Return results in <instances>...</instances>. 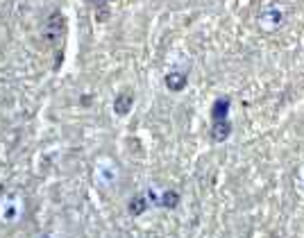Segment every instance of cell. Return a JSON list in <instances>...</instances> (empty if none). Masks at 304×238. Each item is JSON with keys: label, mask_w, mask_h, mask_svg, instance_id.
Listing matches in <instances>:
<instances>
[{"label": "cell", "mask_w": 304, "mask_h": 238, "mask_svg": "<svg viewBox=\"0 0 304 238\" xmlns=\"http://www.w3.org/2000/svg\"><path fill=\"white\" fill-rule=\"evenodd\" d=\"M64 32H66V18L62 16V12H52L46 21V30H43V39L50 46L59 48L64 43Z\"/></svg>", "instance_id": "6da1fadb"}, {"label": "cell", "mask_w": 304, "mask_h": 238, "mask_svg": "<svg viewBox=\"0 0 304 238\" xmlns=\"http://www.w3.org/2000/svg\"><path fill=\"white\" fill-rule=\"evenodd\" d=\"M282 23H284V9L282 7H268L266 12L261 14V25L266 27L268 32L277 30Z\"/></svg>", "instance_id": "7a4b0ae2"}, {"label": "cell", "mask_w": 304, "mask_h": 238, "mask_svg": "<svg viewBox=\"0 0 304 238\" xmlns=\"http://www.w3.org/2000/svg\"><path fill=\"white\" fill-rule=\"evenodd\" d=\"M232 136V123L229 120H214L211 125V139L216 143H223Z\"/></svg>", "instance_id": "3957f363"}, {"label": "cell", "mask_w": 304, "mask_h": 238, "mask_svg": "<svg viewBox=\"0 0 304 238\" xmlns=\"http://www.w3.org/2000/svg\"><path fill=\"white\" fill-rule=\"evenodd\" d=\"M186 73H179V71H173L166 75V86H168L170 91H182L186 86Z\"/></svg>", "instance_id": "277c9868"}, {"label": "cell", "mask_w": 304, "mask_h": 238, "mask_svg": "<svg viewBox=\"0 0 304 238\" xmlns=\"http://www.w3.org/2000/svg\"><path fill=\"white\" fill-rule=\"evenodd\" d=\"M132 107H134V98H132L130 93H120L114 102V111L118 116H127L132 111Z\"/></svg>", "instance_id": "5b68a950"}, {"label": "cell", "mask_w": 304, "mask_h": 238, "mask_svg": "<svg viewBox=\"0 0 304 238\" xmlns=\"http://www.w3.org/2000/svg\"><path fill=\"white\" fill-rule=\"evenodd\" d=\"M229 114V98H218L211 107V118L214 120H227Z\"/></svg>", "instance_id": "8992f818"}, {"label": "cell", "mask_w": 304, "mask_h": 238, "mask_svg": "<svg viewBox=\"0 0 304 238\" xmlns=\"http://www.w3.org/2000/svg\"><path fill=\"white\" fill-rule=\"evenodd\" d=\"M179 204V195L175 191H164L161 193V200H159V207H166V209H175Z\"/></svg>", "instance_id": "52a82bcc"}, {"label": "cell", "mask_w": 304, "mask_h": 238, "mask_svg": "<svg viewBox=\"0 0 304 238\" xmlns=\"http://www.w3.org/2000/svg\"><path fill=\"white\" fill-rule=\"evenodd\" d=\"M145 209H148V202H145L141 195H136L134 200H130V213L132 216H141Z\"/></svg>", "instance_id": "ba28073f"}, {"label": "cell", "mask_w": 304, "mask_h": 238, "mask_svg": "<svg viewBox=\"0 0 304 238\" xmlns=\"http://www.w3.org/2000/svg\"><path fill=\"white\" fill-rule=\"evenodd\" d=\"M93 5H105V3H109V0H91Z\"/></svg>", "instance_id": "9c48e42d"}]
</instances>
